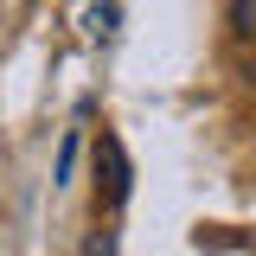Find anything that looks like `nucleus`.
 Masks as SVG:
<instances>
[{"label": "nucleus", "instance_id": "f257e3e1", "mask_svg": "<svg viewBox=\"0 0 256 256\" xmlns=\"http://www.w3.org/2000/svg\"><path fill=\"white\" fill-rule=\"evenodd\" d=\"M102 166H109V205L122 212V205H128V154H122L116 134H102Z\"/></svg>", "mask_w": 256, "mask_h": 256}, {"label": "nucleus", "instance_id": "f03ea898", "mask_svg": "<svg viewBox=\"0 0 256 256\" xmlns=\"http://www.w3.org/2000/svg\"><path fill=\"white\" fill-rule=\"evenodd\" d=\"M70 166H77V128L64 134V148H58V173H52V186H64V180H70Z\"/></svg>", "mask_w": 256, "mask_h": 256}, {"label": "nucleus", "instance_id": "7ed1b4c3", "mask_svg": "<svg viewBox=\"0 0 256 256\" xmlns=\"http://www.w3.org/2000/svg\"><path fill=\"white\" fill-rule=\"evenodd\" d=\"M230 26L244 38H256V0H230Z\"/></svg>", "mask_w": 256, "mask_h": 256}, {"label": "nucleus", "instance_id": "20e7f679", "mask_svg": "<svg viewBox=\"0 0 256 256\" xmlns=\"http://www.w3.org/2000/svg\"><path fill=\"white\" fill-rule=\"evenodd\" d=\"M84 256H116V230H90V244H84Z\"/></svg>", "mask_w": 256, "mask_h": 256}]
</instances>
